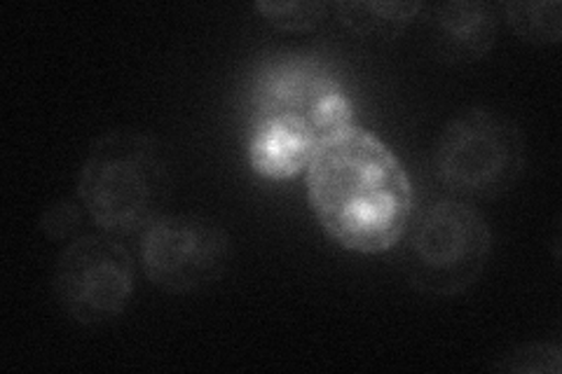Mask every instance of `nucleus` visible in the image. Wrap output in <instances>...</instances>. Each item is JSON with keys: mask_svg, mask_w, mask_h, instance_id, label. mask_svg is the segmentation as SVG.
<instances>
[{"mask_svg": "<svg viewBox=\"0 0 562 374\" xmlns=\"http://www.w3.org/2000/svg\"><path fill=\"white\" fill-rule=\"evenodd\" d=\"M140 270L165 293L188 295L216 283L233 258L227 229L195 213H169L140 231Z\"/></svg>", "mask_w": 562, "mask_h": 374, "instance_id": "obj_7", "label": "nucleus"}, {"mask_svg": "<svg viewBox=\"0 0 562 374\" xmlns=\"http://www.w3.org/2000/svg\"><path fill=\"white\" fill-rule=\"evenodd\" d=\"M506 24L532 45H558L562 38V8L558 0H514L504 5Z\"/></svg>", "mask_w": 562, "mask_h": 374, "instance_id": "obj_11", "label": "nucleus"}, {"mask_svg": "<svg viewBox=\"0 0 562 374\" xmlns=\"http://www.w3.org/2000/svg\"><path fill=\"white\" fill-rule=\"evenodd\" d=\"M502 372H532V374H560L562 349L555 342H527L499 355L490 365Z\"/></svg>", "mask_w": 562, "mask_h": 374, "instance_id": "obj_13", "label": "nucleus"}, {"mask_svg": "<svg viewBox=\"0 0 562 374\" xmlns=\"http://www.w3.org/2000/svg\"><path fill=\"white\" fill-rule=\"evenodd\" d=\"M254 10L279 31L305 33L319 26L330 10L324 0H293V3H256Z\"/></svg>", "mask_w": 562, "mask_h": 374, "instance_id": "obj_12", "label": "nucleus"}, {"mask_svg": "<svg viewBox=\"0 0 562 374\" xmlns=\"http://www.w3.org/2000/svg\"><path fill=\"white\" fill-rule=\"evenodd\" d=\"M322 140L324 136L303 120L260 115L249 122L246 157L256 175L270 183H284L305 173Z\"/></svg>", "mask_w": 562, "mask_h": 374, "instance_id": "obj_8", "label": "nucleus"}, {"mask_svg": "<svg viewBox=\"0 0 562 374\" xmlns=\"http://www.w3.org/2000/svg\"><path fill=\"white\" fill-rule=\"evenodd\" d=\"M434 173L452 197L497 200L525 173V136L508 115L473 105L438 134Z\"/></svg>", "mask_w": 562, "mask_h": 374, "instance_id": "obj_4", "label": "nucleus"}, {"mask_svg": "<svg viewBox=\"0 0 562 374\" xmlns=\"http://www.w3.org/2000/svg\"><path fill=\"white\" fill-rule=\"evenodd\" d=\"M398 248L411 286L427 297L448 299L483 276L492 256V229L471 202L443 197L413 213Z\"/></svg>", "mask_w": 562, "mask_h": 374, "instance_id": "obj_3", "label": "nucleus"}, {"mask_svg": "<svg viewBox=\"0 0 562 374\" xmlns=\"http://www.w3.org/2000/svg\"><path fill=\"white\" fill-rule=\"evenodd\" d=\"M434 49L450 64H471L490 55L499 35V14L483 0H448L429 12Z\"/></svg>", "mask_w": 562, "mask_h": 374, "instance_id": "obj_9", "label": "nucleus"}, {"mask_svg": "<svg viewBox=\"0 0 562 374\" xmlns=\"http://www.w3.org/2000/svg\"><path fill=\"white\" fill-rule=\"evenodd\" d=\"M136 286L132 253L113 235H80L68 241L52 272L57 305L78 326L94 328L127 309Z\"/></svg>", "mask_w": 562, "mask_h": 374, "instance_id": "obj_6", "label": "nucleus"}, {"mask_svg": "<svg viewBox=\"0 0 562 374\" xmlns=\"http://www.w3.org/2000/svg\"><path fill=\"white\" fill-rule=\"evenodd\" d=\"M305 190L324 235L349 253L392 251L415 213L406 167L361 124L322 140L305 169Z\"/></svg>", "mask_w": 562, "mask_h": 374, "instance_id": "obj_1", "label": "nucleus"}, {"mask_svg": "<svg viewBox=\"0 0 562 374\" xmlns=\"http://www.w3.org/2000/svg\"><path fill=\"white\" fill-rule=\"evenodd\" d=\"M425 10V3H384V0H347L336 5L340 24L363 38H396L415 16Z\"/></svg>", "mask_w": 562, "mask_h": 374, "instance_id": "obj_10", "label": "nucleus"}, {"mask_svg": "<svg viewBox=\"0 0 562 374\" xmlns=\"http://www.w3.org/2000/svg\"><path fill=\"white\" fill-rule=\"evenodd\" d=\"M85 216L87 211L78 197L57 200L43 208V213L38 216V229L49 241L68 243L80 237V231L85 227Z\"/></svg>", "mask_w": 562, "mask_h": 374, "instance_id": "obj_14", "label": "nucleus"}, {"mask_svg": "<svg viewBox=\"0 0 562 374\" xmlns=\"http://www.w3.org/2000/svg\"><path fill=\"white\" fill-rule=\"evenodd\" d=\"M249 113L303 120L324 138L357 124L355 101L324 59L279 52L260 64L249 89Z\"/></svg>", "mask_w": 562, "mask_h": 374, "instance_id": "obj_5", "label": "nucleus"}, {"mask_svg": "<svg viewBox=\"0 0 562 374\" xmlns=\"http://www.w3.org/2000/svg\"><path fill=\"white\" fill-rule=\"evenodd\" d=\"M171 190V165L155 136L136 129L105 132L87 150L76 197L94 225L113 237L144 231L162 208Z\"/></svg>", "mask_w": 562, "mask_h": 374, "instance_id": "obj_2", "label": "nucleus"}]
</instances>
